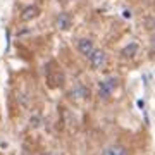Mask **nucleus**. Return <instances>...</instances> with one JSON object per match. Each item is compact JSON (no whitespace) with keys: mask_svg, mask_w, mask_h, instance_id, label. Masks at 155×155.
I'll list each match as a JSON object with an SVG mask.
<instances>
[{"mask_svg":"<svg viewBox=\"0 0 155 155\" xmlns=\"http://www.w3.org/2000/svg\"><path fill=\"white\" fill-rule=\"evenodd\" d=\"M95 50V45L90 38H79L78 40V52L84 57H90L91 52Z\"/></svg>","mask_w":155,"mask_h":155,"instance_id":"4","label":"nucleus"},{"mask_svg":"<svg viewBox=\"0 0 155 155\" xmlns=\"http://www.w3.org/2000/svg\"><path fill=\"white\" fill-rule=\"evenodd\" d=\"M72 24V19L71 16L67 14V12H61V14H57L55 17V28L59 29V31H67V29L71 28Z\"/></svg>","mask_w":155,"mask_h":155,"instance_id":"3","label":"nucleus"},{"mask_svg":"<svg viewBox=\"0 0 155 155\" xmlns=\"http://www.w3.org/2000/svg\"><path fill=\"white\" fill-rule=\"evenodd\" d=\"M136 52H138V45H136V43H129L127 47H124V48H122L121 54L126 57V59H129V57L136 55Z\"/></svg>","mask_w":155,"mask_h":155,"instance_id":"7","label":"nucleus"},{"mask_svg":"<svg viewBox=\"0 0 155 155\" xmlns=\"http://www.w3.org/2000/svg\"><path fill=\"white\" fill-rule=\"evenodd\" d=\"M102 155H129V152L121 145H112V147H107Z\"/></svg>","mask_w":155,"mask_h":155,"instance_id":"6","label":"nucleus"},{"mask_svg":"<svg viewBox=\"0 0 155 155\" xmlns=\"http://www.w3.org/2000/svg\"><path fill=\"white\" fill-rule=\"evenodd\" d=\"M88 61H90V66H91L93 71H100L107 64V54L102 48H95L91 52V55L88 57Z\"/></svg>","mask_w":155,"mask_h":155,"instance_id":"2","label":"nucleus"},{"mask_svg":"<svg viewBox=\"0 0 155 155\" xmlns=\"http://www.w3.org/2000/svg\"><path fill=\"white\" fill-rule=\"evenodd\" d=\"M122 16H124V17L127 19V17H131V12H129V11L126 9V11H122Z\"/></svg>","mask_w":155,"mask_h":155,"instance_id":"8","label":"nucleus"},{"mask_svg":"<svg viewBox=\"0 0 155 155\" xmlns=\"http://www.w3.org/2000/svg\"><path fill=\"white\" fill-rule=\"evenodd\" d=\"M119 86V78L117 76H109L107 79H102L98 81V95L100 98H110L114 90Z\"/></svg>","mask_w":155,"mask_h":155,"instance_id":"1","label":"nucleus"},{"mask_svg":"<svg viewBox=\"0 0 155 155\" xmlns=\"http://www.w3.org/2000/svg\"><path fill=\"white\" fill-rule=\"evenodd\" d=\"M152 48L155 50V36H153V38H152Z\"/></svg>","mask_w":155,"mask_h":155,"instance_id":"9","label":"nucleus"},{"mask_svg":"<svg viewBox=\"0 0 155 155\" xmlns=\"http://www.w3.org/2000/svg\"><path fill=\"white\" fill-rule=\"evenodd\" d=\"M40 16V9L36 5H28L24 7L21 12V21L28 22V21H33V19H36V17Z\"/></svg>","mask_w":155,"mask_h":155,"instance_id":"5","label":"nucleus"}]
</instances>
